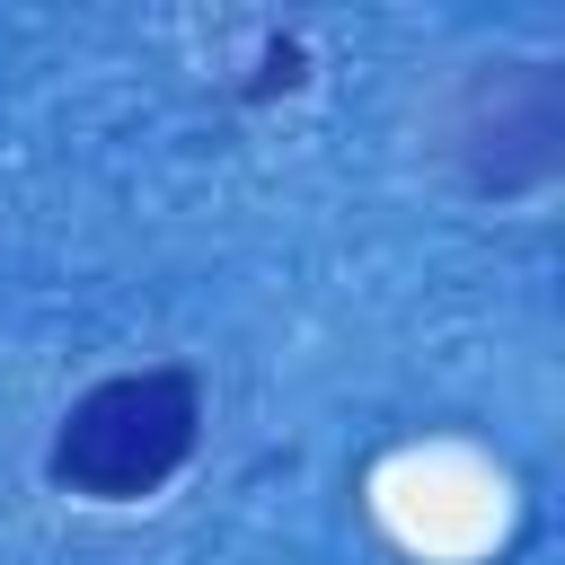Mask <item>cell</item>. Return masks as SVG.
<instances>
[{"label":"cell","mask_w":565,"mask_h":565,"mask_svg":"<svg viewBox=\"0 0 565 565\" xmlns=\"http://www.w3.org/2000/svg\"><path fill=\"white\" fill-rule=\"evenodd\" d=\"M274 88H300V35H265V62H256L247 97H274Z\"/></svg>","instance_id":"cell-3"},{"label":"cell","mask_w":565,"mask_h":565,"mask_svg":"<svg viewBox=\"0 0 565 565\" xmlns=\"http://www.w3.org/2000/svg\"><path fill=\"white\" fill-rule=\"evenodd\" d=\"M433 150L450 159V177L468 194H494V203L556 185V168H565V71L547 53H503V62L459 71V88L441 97Z\"/></svg>","instance_id":"cell-2"},{"label":"cell","mask_w":565,"mask_h":565,"mask_svg":"<svg viewBox=\"0 0 565 565\" xmlns=\"http://www.w3.org/2000/svg\"><path fill=\"white\" fill-rule=\"evenodd\" d=\"M194 450H203V380L185 362H141L88 380L62 406L44 477L79 503H150Z\"/></svg>","instance_id":"cell-1"}]
</instances>
